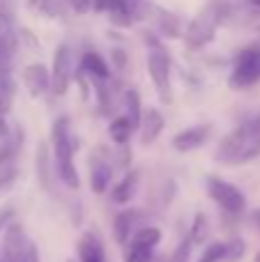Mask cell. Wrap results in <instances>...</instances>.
I'll return each mask as SVG.
<instances>
[{
  "mask_svg": "<svg viewBox=\"0 0 260 262\" xmlns=\"http://www.w3.org/2000/svg\"><path fill=\"white\" fill-rule=\"evenodd\" d=\"M132 131H134V127L129 124V120L124 118V115L115 118L113 122L109 124V136L115 145H127L129 138H132Z\"/></svg>",
  "mask_w": 260,
  "mask_h": 262,
  "instance_id": "cell-21",
  "label": "cell"
},
{
  "mask_svg": "<svg viewBox=\"0 0 260 262\" xmlns=\"http://www.w3.org/2000/svg\"><path fill=\"white\" fill-rule=\"evenodd\" d=\"M253 221H256L258 226H260V212H256V214H253Z\"/></svg>",
  "mask_w": 260,
  "mask_h": 262,
  "instance_id": "cell-36",
  "label": "cell"
},
{
  "mask_svg": "<svg viewBox=\"0 0 260 262\" xmlns=\"http://www.w3.org/2000/svg\"><path fill=\"white\" fill-rule=\"evenodd\" d=\"M12 58H14V53H9V51L5 49V44L0 41V69H9V64H12Z\"/></svg>",
  "mask_w": 260,
  "mask_h": 262,
  "instance_id": "cell-30",
  "label": "cell"
},
{
  "mask_svg": "<svg viewBox=\"0 0 260 262\" xmlns=\"http://www.w3.org/2000/svg\"><path fill=\"white\" fill-rule=\"evenodd\" d=\"M51 143H53V161H55L58 177L64 182V186L78 189V172H76V166H74V149H76V143H74L69 120L64 118V115L53 122Z\"/></svg>",
  "mask_w": 260,
  "mask_h": 262,
  "instance_id": "cell-3",
  "label": "cell"
},
{
  "mask_svg": "<svg viewBox=\"0 0 260 262\" xmlns=\"http://www.w3.org/2000/svg\"><path fill=\"white\" fill-rule=\"evenodd\" d=\"M212 134V124H196V127H189L180 134L173 136V147L178 152H191L198 149Z\"/></svg>",
  "mask_w": 260,
  "mask_h": 262,
  "instance_id": "cell-9",
  "label": "cell"
},
{
  "mask_svg": "<svg viewBox=\"0 0 260 262\" xmlns=\"http://www.w3.org/2000/svg\"><path fill=\"white\" fill-rule=\"evenodd\" d=\"M205 237H207V219H205V214H196V216H193V223H191L189 239H191V244H203Z\"/></svg>",
  "mask_w": 260,
  "mask_h": 262,
  "instance_id": "cell-23",
  "label": "cell"
},
{
  "mask_svg": "<svg viewBox=\"0 0 260 262\" xmlns=\"http://www.w3.org/2000/svg\"><path fill=\"white\" fill-rule=\"evenodd\" d=\"M134 3H141V0H134Z\"/></svg>",
  "mask_w": 260,
  "mask_h": 262,
  "instance_id": "cell-38",
  "label": "cell"
},
{
  "mask_svg": "<svg viewBox=\"0 0 260 262\" xmlns=\"http://www.w3.org/2000/svg\"><path fill=\"white\" fill-rule=\"evenodd\" d=\"M207 193L219 207H224L228 214H240L247 207V198L235 184L221 180V177H207Z\"/></svg>",
  "mask_w": 260,
  "mask_h": 262,
  "instance_id": "cell-7",
  "label": "cell"
},
{
  "mask_svg": "<svg viewBox=\"0 0 260 262\" xmlns=\"http://www.w3.org/2000/svg\"><path fill=\"white\" fill-rule=\"evenodd\" d=\"M249 5H251V7H256V9H260V0H247Z\"/></svg>",
  "mask_w": 260,
  "mask_h": 262,
  "instance_id": "cell-35",
  "label": "cell"
},
{
  "mask_svg": "<svg viewBox=\"0 0 260 262\" xmlns=\"http://www.w3.org/2000/svg\"><path fill=\"white\" fill-rule=\"evenodd\" d=\"M21 262H39V251H37V246L28 244V249H26V253H23Z\"/></svg>",
  "mask_w": 260,
  "mask_h": 262,
  "instance_id": "cell-31",
  "label": "cell"
},
{
  "mask_svg": "<svg viewBox=\"0 0 260 262\" xmlns=\"http://www.w3.org/2000/svg\"><path fill=\"white\" fill-rule=\"evenodd\" d=\"M81 74H85L90 81H106L111 78V67L104 58H101L99 51L95 49H85L81 55V62H78Z\"/></svg>",
  "mask_w": 260,
  "mask_h": 262,
  "instance_id": "cell-10",
  "label": "cell"
},
{
  "mask_svg": "<svg viewBox=\"0 0 260 262\" xmlns=\"http://www.w3.org/2000/svg\"><path fill=\"white\" fill-rule=\"evenodd\" d=\"M122 108H124V118L129 120L134 129H138V122H141V115H143V106H141V95H138L134 88H127L122 92Z\"/></svg>",
  "mask_w": 260,
  "mask_h": 262,
  "instance_id": "cell-15",
  "label": "cell"
},
{
  "mask_svg": "<svg viewBox=\"0 0 260 262\" xmlns=\"http://www.w3.org/2000/svg\"><path fill=\"white\" fill-rule=\"evenodd\" d=\"M157 21H159V32L161 37H168V39H178V37L184 35V26L175 14H168L164 9H157Z\"/></svg>",
  "mask_w": 260,
  "mask_h": 262,
  "instance_id": "cell-18",
  "label": "cell"
},
{
  "mask_svg": "<svg viewBox=\"0 0 260 262\" xmlns=\"http://www.w3.org/2000/svg\"><path fill=\"white\" fill-rule=\"evenodd\" d=\"M124 262H152V249L141 244H129L127 253H124Z\"/></svg>",
  "mask_w": 260,
  "mask_h": 262,
  "instance_id": "cell-24",
  "label": "cell"
},
{
  "mask_svg": "<svg viewBox=\"0 0 260 262\" xmlns=\"http://www.w3.org/2000/svg\"><path fill=\"white\" fill-rule=\"evenodd\" d=\"M14 180H16V170H14V168H3V170H0V191L7 189Z\"/></svg>",
  "mask_w": 260,
  "mask_h": 262,
  "instance_id": "cell-29",
  "label": "cell"
},
{
  "mask_svg": "<svg viewBox=\"0 0 260 262\" xmlns=\"http://www.w3.org/2000/svg\"><path fill=\"white\" fill-rule=\"evenodd\" d=\"M138 129H141V143L143 145H152L164 131V115L157 108H147L143 111L141 122H138Z\"/></svg>",
  "mask_w": 260,
  "mask_h": 262,
  "instance_id": "cell-11",
  "label": "cell"
},
{
  "mask_svg": "<svg viewBox=\"0 0 260 262\" xmlns=\"http://www.w3.org/2000/svg\"><path fill=\"white\" fill-rule=\"evenodd\" d=\"M260 81V46H247L233 62L228 85L233 90H247Z\"/></svg>",
  "mask_w": 260,
  "mask_h": 262,
  "instance_id": "cell-4",
  "label": "cell"
},
{
  "mask_svg": "<svg viewBox=\"0 0 260 262\" xmlns=\"http://www.w3.org/2000/svg\"><path fill=\"white\" fill-rule=\"evenodd\" d=\"M28 3L35 12H39L46 18H60L67 14V7H64L62 0H28Z\"/></svg>",
  "mask_w": 260,
  "mask_h": 262,
  "instance_id": "cell-20",
  "label": "cell"
},
{
  "mask_svg": "<svg viewBox=\"0 0 260 262\" xmlns=\"http://www.w3.org/2000/svg\"><path fill=\"white\" fill-rule=\"evenodd\" d=\"M136 189H138V172L129 170L127 175L113 186V193H111L113 195V203H118V205L129 203V200L136 195Z\"/></svg>",
  "mask_w": 260,
  "mask_h": 262,
  "instance_id": "cell-14",
  "label": "cell"
},
{
  "mask_svg": "<svg viewBox=\"0 0 260 262\" xmlns=\"http://www.w3.org/2000/svg\"><path fill=\"white\" fill-rule=\"evenodd\" d=\"M14 95H16V83L9 69H0V115L9 113L14 104Z\"/></svg>",
  "mask_w": 260,
  "mask_h": 262,
  "instance_id": "cell-17",
  "label": "cell"
},
{
  "mask_svg": "<svg viewBox=\"0 0 260 262\" xmlns=\"http://www.w3.org/2000/svg\"><path fill=\"white\" fill-rule=\"evenodd\" d=\"M134 244H141V246H157L161 242V232L159 228H152V226H145V228H138L132 237Z\"/></svg>",
  "mask_w": 260,
  "mask_h": 262,
  "instance_id": "cell-22",
  "label": "cell"
},
{
  "mask_svg": "<svg viewBox=\"0 0 260 262\" xmlns=\"http://www.w3.org/2000/svg\"><path fill=\"white\" fill-rule=\"evenodd\" d=\"M221 260H226V244L224 242H214V244L205 246L203 255L196 262H221Z\"/></svg>",
  "mask_w": 260,
  "mask_h": 262,
  "instance_id": "cell-25",
  "label": "cell"
},
{
  "mask_svg": "<svg viewBox=\"0 0 260 262\" xmlns=\"http://www.w3.org/2000/svg\"><path fill=\"white\" fill-rule=\"evenodd\" d=\"M113 62L118 69H124V64H127V58H124L122 51H113Z\"/></svg>",
  "mask_w": 260,
  "mask_h": 262,
  "instance_id": "cell-33",
  "label": "cell"
},
{
  "mask_svg": "<svg viewBox=\"0 0 260 262\" xmlns=\"http://www.w3.org/2000/svg\"><path fill=\"white\" fill-rule=\"evenodd\" d=\"M230 16L228 0H210L196 16L184 28V46L189 51H201L207 44H212L216 37L219 26Z\"/></svg>",
  "mask_w": 260,
  "mask_h": 262,
  "instance_id": "cell-2",
  "label": "cell"
},
{
  "mask_svg": "<svg viewBox=\"0 0 260 262\" xmlns=\"http://www.w3.org/2000/svg\"><path fill=\"white\" fill-rule=\"evenodd\" d=\"M23 85L32 97H41L51 90V69L41 62H32L23 69Z\"/></svg>",
  "mask_w": 260,
  "mask_h": 262,
  "instance_id": "cell-8",
  "label": "cell"
},
{
  "mask_svg": "<svg viewBox=\"0 0 260 262\" xmlns=\"http://www.w3.org/2000/svg\"><path fill=\"white\" fill-rule=\"evenodd\" d=\"M21 145H23V131L21 129L9 131V134L3 138V145H0V166H5L9 159L16 157Z\"/></svg>",
  "mask_w": 260,
  "mask_h": 262,
  "instance_id": "cell-19",
  "label": "cell"
},
{
  "mask_svg": "<svg viewBox=\"0 0 260 262\" xmlns=\"http://www.w3.org/2000/svg\"><path fill=\"white\" fill-rule=\"evenodd\" d=\"M78 262H106L104 244H101L99 235L85 232L78 239Z\"/></svg>",
  "mask_w": 260,
  "mask_h": 262,
  "instance_id": "cell-12",
  "label": "cell"
},
{
  "mask_svg": "<svg viewBox=\"0 0 260 262\" xmlns=\"http://www.w3.org/2000/svg\"><path fill=\"white\" fill-rule=\"evenodd\" d=\"M74 51L69 44H60L53 53V64H51V92L55 97H64L72 85L74 78Z\"/></svg>",
  "mask_w": 260,
  "mask_h": 262,
  "instance_id": "cell-5",
  "label": "cell"
},
{
  "mask_svg": "<svg viewBox=\"0 0 260 262\" xmlns=\"http://www.w3.org/2000/svg\"><path fill=\"white\" fill-rule=\"evenodd\" d=\"M12 219H14V209H3V212H0V232L12 223Z\"/></svg>",
  "mask_w": 260,
  "mask_h": 262,
  "instance_id": "cell-32",
  "label": "cell"
},
{
  "mask_svg": "<svg viewBox=\"0 0 260 262\" xmlns=\"http://www.w3.org/2000/svg\"><path fill=\"white\" fill-rule=\"evenodd\" d=\"M260 154V120L251 118L247 122H242L240 127H235L219 143L216 149V161L221 163H247L251 159H256Z\"/></svg>",
  "mask_w": 260,
  "mask_h": 262,
  "instance_id": "cell-1",
  "label": "cell"
},
{
  "mask_svg": "<svg viewBox=\"0 0 260 262\" xmlns=\"http://www.w3.org/2000/svg\"><path fill=\"white\" fill-rule=\"evenodd\" d=\"M111 180H113V168L104 159H95L92 161V172H90V186L95 193H104L109 189Z\"/></svg>",
  "mask_w": 260,
  "mask_h": 262,
  "instance_id": "cell-13",
  "label": "cell"
},
{
  "mask_svg": "<svg viewBox=\"0 0 260 262\" xmlns=\"http://www.w3.org/2000/svg\"><path fill=\"white\" fill-rule=\"evenodd\" d=\"M191 249H193L191 239H189V237H187V239H182V242H180V246L175 249L170 262H189V258H191Z\"/></svg>",
  "mask_w": 260,
  "mask_h": 262,
  "instance_id": "cell-27",
  "label": "cell"
},
{
  "mask_svg": "<svg viewBox=\"0 0 260 262\" xmlns=\"http://www.w3.org/2000/svg\"><path fill=\"white\" fill-rule=\"evenodd\" d=\"M136 219H138V214L134 212V209L120 212L118 216H115L113 235H115V239H118L120 244H127V242L132 239V232H134V228H136Z\"/></svg>",
  "mask_w": 260,
  "mask_h": 262,
  "instance_id": "cell-16",
  "label": "cell"
},
{
  "mask_svg": "<svg viewBox=\"0 0 260 262\" xmlns=\"http://www.w3.org/2000/svg\"><path fill=\"white\" fill-rule=\"evenodd\" d=\"M7 134H9V127H7V122H5V115H0V138H5Z\"/></svg>",
  "mask_w": 260,
  "mask_h": 262,
  "instance_id": "cell-34",
  "label": "cell"
},
{
  "mask_svg": "<svg viewBox=\"0 0 260 262\" xmlns=\"http://www.w3.org/2000/svg\"><path fill=\"white\" fill-rule=\"evenodd\" d=\"M244 251H247V244H244V239H233V242H228L226 244V260H230V262H235V260H240L244 255Z\"/></svg>",
  "mask_w": 260,
  "mask_h": 262,
  "instance_id": "cell-26",
  "label": "cell"
},
{
  "mask_svg": "<svg viewBox=\"0 0 260 262\" xmlns=\"http://www.w3.org/2000/svg\"><path fill=\"white\" fill-rule=\"evenodd\" d=\"M147 74H150L157 92H159V99L164 104H170L173 101V92H170V58L159 46L147 53Z\"/></svg>",
  "mask_w": 260,
  "mask_h": 262,
  "instance_id": "cell-6",
  "label": "cell"
},
{
  "mask_svg": "<svg viewBox=\"0 0 260 262\" xmlns=\"http://www.w3.org/2000/svg\"><path fill=\"white\" fill-rule=\"evenodd\" d=\"M67 7L72 9L74 14L83 16V14L92 12V0H67Z\"/></svg>",
  "mask_w": 260,
  "mask_h": 262,
  "instance_id": "cell-28",
  "label": "cell"
},
{
  "mask_svg": "<svg viewBox=\"0 0 260 262\" xmlns=\"http://www.w3.org/2000/svg\"><path fill=\"white\" fill-rule=\"evenodd\" d=\"M256 262H260V251H258V255H256Z\"/></svg>",
  "mask_w": 260,
  "mask_h": 262,
  "instance_id": "cell-37",
  "label": "cell"
}]
</instances>
